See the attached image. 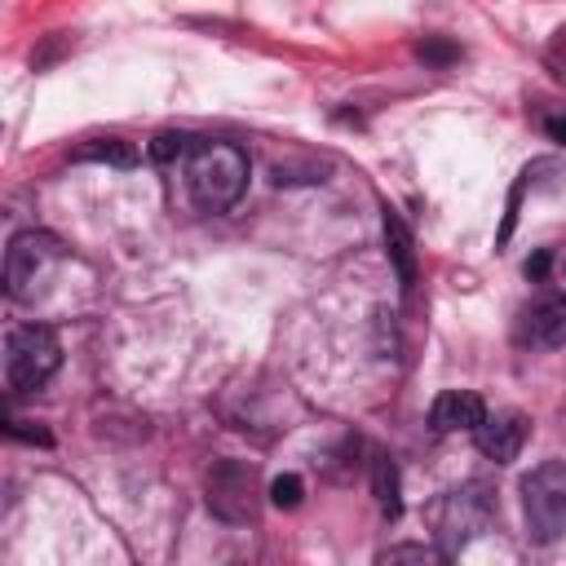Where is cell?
Returning a JSON list of instances; mask_svg holds the SVG:
<instances>
[{"label": "cell", "instance_id": "obj_1", "mask_svg": "<svg viewBox=\"0 0 566 566\" xmlns=\"http://www.w3.org/2000/svg\"><path fill=\"white\" fill-rule=\"evenodd\" d=\"M186 190L199 212H226L248 190V155L230 142H199V150L186 159Z\"/></svg>", "mask_w": 566, "mask_h": 566}, {"label": "cell", "instance_id": "obj_2", "mask_svg": "<svg viewBox=\"0 0 566 566\" xmlns=\"http://www.w3.org/2000/svg\"><path fill=\"white\" fill-rule=\"evenodd\" d=\"M522 517L531 544H553L566 535V464L544 460L522 478Z\"/></svg>", "mask_w": 566, "mask_h": 566}, {"label": "cell", "instance_id": "obj_3", "mask_svg": "<svg viewBox=\"0 0 566 566\" xmlns=\"http://www.w3.org/2000/svg\"><path fill=\"white\" fill-rule=\"evenodd\" d=\"M62 367V345L49 327L40 323H22L4 336V380L9 394H35L40 385H49V376Z\"/></svg>", "mask_w": 566, "mask_h": 566}, {"label": "cell", "instance_id": "obj_4", "mask_svg": "<svg viewBox=\"0 0 566 566\" xmlns=\"http://www.w3.org/2000/svg\"><path fill=\"white\" fill-rule=\"evenodd\" d=\"M491 513H495V504H491V491H486L482 482H464V486L447 491V495L433 504V535H438L442 553L451 557V553H460L473 535H482V531L491 526Z\"/></svg>", "mask_w": 566, "mask_h": 566}, {"label": "cell", "instance_id": "obj_5", "mask_svg": "<svg viewBox=\"0 0 566 566\" xmlns=\"http://www.w3.org/2000/svg\"><path fill=\"white\" fill-rule=\"evenodd\" d=\"M208 509L230 526L252 522L256 517V469L248 460H217L208 469Z\"/></svg>", "mask_w": 566, "mask_h": 566}, {"label": "cell", "instance_id": "obj_6", "mask_svg": "<svg viewBox=\"0 0 566 566\" xmlns=\"http://www.w3.org/2000/svg\"><path fill=\"white\" fill-rule=\"evenodd\" d=\"M57 252H62L57 239L44 234V230H22V234H13L9 248H4V292H9L13 301H22V296L31 292L35 274H40L49 261H57Z\"/></svg>", "mask_w": 566, "mask_h": 566}, {"label": "cell", "instance_id": "obj_7", "mask_svg": "<svg viewBox=\"0 0 566 566\" xmlns=\"http://www.w3.org/2000/svg\"><path fill=\"white\" fill-rule=\"evenodd\" d=\"M517 340L535 349H557L566 340V296L562 292L535 296L517 318Z\"/></svg>", "mask_w": 566, "mask_h": 566}, {"label": "cell", "instance_id": "obj_8", "mask_svg": "<svg viewBox=\"0 0 566 566\" xmlns=\"http://www.w3.org/2000/svg\"><path fill=\"white\" fill-rule=\"evenodd\" d=\"M526 416L522 411H495V416H486L478 429H473V442H478V451L486 455V460H495V464H509V460H517V451H522V442H526Z\"/></svg>", "mask_w": 566, "mask_h": 566}, {"label": "cell", "instance_id": "obj_9", "mask_svg": "<svg viewBox=\"0 0 566 566\" xmlns=\"http://www.w3.org/2000/svg\"><path fill=\"white\" fill-rule=\"evenodd\" d=\"M486 420V402L473 389H442L429 407V429L433 433H460V429H478Z\"/></svg>", "mask_w": 566, "mask_h": 566}, {"label": "cell", "instance_id": "obj_10", "mask_svg": "<svg viewBox=\"0 0 566 566\" xmlns=\"http://www.w3.org/2000/svg\"><path fill=\"white\" fill-rule=\"evenodd\" d=\"M380 230H385V256L398 274V287H402V296H411V287H416V239L389 203L380 208Z\"/></svg>", "mask_w": 566, "mask_h": 566}, {"label": "cell", "instance_id": "obj_11", "mask_svg": "<svg viewBox=\"0 0 566 566\" xmlns=\"http://www.w3.org/2000/svg\"><path fill=\"white\" fill-rule=\"evenodd\" d=\"M371 491H376V504H380V513L389 522L402 517V482H398V464L389 455L371 460Z\"/></svg>", "mask_w": 566, "mask_h": 566}, {"label": "cell", "instance_id": "obj_12", "mask_svg": "<svg viewBox=\"0 0 566 566\" xmlns=\"http://www.w3.org/2000/svg\"><path fill=\"white\" fill-rule=\"evenodd\" d=\"M80 164H106V168H133L137 164V146L124 137H93L75 150Z\"/></svg>", "mask_w": 566, "mask_h": 566}, {"label": "cell", "instance_id": "obj_13", "mask_svg": "<svg viewBox=\"0 0 566 566\" xmlns=\"http://www.w3.org/2000/svg\"><path fill=\"white\" fill-rule=\"evenodd\" d=\"M199 133H186V128H164L150 137V159L155 164H186L195 150H199Z\"/></svg>", "mask_w": 566, "mask_h": 566}, {"label": "cell", "instance_id": "obj_14", "mask_svg": "<svg viewBox=\"0 0 566 566\" xmlns=\"http://www.w3.org/2000/svg\"><path fill=\"white\" fill-rule=\"evenodd\" d=\"M301 500H305V482L296 473H283V478L270 482V504L274 509H296Z\"/></svg>", "mask_w": 566, "mask_h": 566}, {"label": "cell", "instance_id": "obj_15", "mask_svg": "<svg viewBox=\"0 0 566 566\" xmlns=\"http://www.w3.org/2000/svg\"><path fill=\"white\" fill-rule=\"evenodd\" d=\"M447 553L442 548H429V544H398V548H385L380 562H442Z\"/></svg>", "mask_w": 566, "mask_h": 566}, {"label": "cell", "instance_id": "obj_16", "mask_svg": "<svg viewBox=\"0 0 566 566\" xmlns=\"http://www.w3.org/2000/svg\"><path fill=\"white\" fill-rule=\"evenodd\" d=\"M416 57H420V62H433V66H447V62H455V57H460V49H455V44H447V40H424V44L416 49Z\"/></svg>", "mask_w": 566, "mask_h": 566}, {"label": "cell", "instance_id": "obj_17", "mask_svg": "<svg viewBox=\"0 0 566 566\" xmlns=\"http://www.w3.org/2000/svg\"><path fill=\"white\" fill-rule=\"evenodd\" d=\"M544 133H548V142L566 146V115H548V119H544Z\"/></svg>", "mask_w": 566, "mask_h": 566}, {"label": "cell", "instance_id": "obj_18", "mask_svg": "<svg viewBox=\"0 0 566 566\" xmlns=\"http://www.w3.org/2000/svg\"><path fill=\"white\" fill-rule=\"evenodd\" d=\"M544 270H548V252L539 248V252L526 261V279H535V283H539V279H544Z\"/></svg>", "mask_w": 566, "mask_h": 566}]
</instances>
